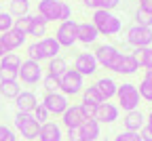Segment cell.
Masks as SVG:
<instances>
[{"instance_id":"obj_1","label":"cell","mask_w":152,"mask_h":141,"mask_svg":"<svg viewBox=\"0 0 152 141\" xmlns=\"http://www.w3.org/2000/svg\"><path fill=\"white\" fill-rule=\"evenodd\" d=\"M38 15H40L45 21H68L72 19V9L68 2L61 0H40L38 2Z\"/></svg>"},{"instance_id":"obj_2","label":"cell","mask_w":152,"mask_h":141,"mask_svg":"<svg viewBox=\"0 0 152 141\" xmlns=\"http://www.w3.org/2000/svg\"><path fill=\"white\" fill-rule=\"evenodd\" d=\"M91 23L95 25V30H97L99 36H116L123 30V21H121V19L112 11H102V9L93 11Z\"/></svg>"},{"instance_id":"obj_3","label":"cell","mask_w":152,"mask_h":141,"mask_svg":"<svg viewBox=\"0 0 152 141\" xmlns=\"http://www.w3.org/2000/svg\"><path fill=\"white\" fill-rule=\"evenodd\" d=\"M93 55H95V59H97L99 68L112 70V72H116V68L121 63V57H123L118 47H114V44H97L95 51H93Z\"/></svg>"},{"instance_id":"obj_4","label":"cell","mask_w":152,"mask_h":141,"mask_svg":"<svg viewBox=\"0 0 152 141\" xmlns=\"http://www.w3.org/2000/svg\"><path fill=\"white\" fill-rule=\"evenodd\" d=\"M116 99H118V110H123L125 114L127 112H133V110H140V93H137V86L131 84V82H125V84H118L116 89Z\"/></svg>"},{"instance_id":"obj_5","label":"cell","mask_w":152,"mask_h":141,"mask_svg":"<svg viewBox=\"0 0 152 141\" xmlns=\"http://www.w3.org/2000/svg\"><path fill=\"white\" fill-rule=\"evenodd\" d=\"M38 131H40V124L32 114H15V133L21 135L23 141L38 139Z\"/></svg>"},{"instance_id":"obj_6","label":"cell","mask_w":152,"mask_h":141,"mask_svg":"<svg viewBox=\"0 0 152 141\" xmlns=\"http://www.w3.org/2000/svg\"><path fill=\"white\" fill-rule=\"evenodd\" d=\"M85 89V78L76 72V70H68L61 78H59V93L66 97H74V95H80Z\"/></svg>"},{"instance_id":"obj_7","label":"cell","mask_w":152,"mask_h":141,"mask_svg":"<svg viewBox=\"0 0 152 141\" xmlns=\"http://www.w3.org/2000/svg\"><path fill=\"white\" fill-rule=\"evenodd\" d=\"M125 42L131 44L133 49H148L152 47V28H142L137 23H133L127 34H125Z\"/></svg>"},{"instance_id":"obj_8","label":"cell","mask_w":152,"mask_h":141,"mask_svg":"<svg viewBox=\"0 0 152 141\" xmlns=\"http://www.w3.org/2000/svg\"><path fill=\"white\" fill-rule=\"evenodd\" d=\"M76 28H78V23L74 21V19H68V21H61L59 25H57L55 30V40L59 42L61 49H72L78 40H76Z\"/></svg>"},{"instance_id":"obj_9","label":"cell","mask_w":152,"mask_h":141,"mask_svg":"<svg viewBox=\"0 0 152 141\" xmlns=\"http://www.w3.org/2000/svg\"><path fill=\"white\" fill-rule=\"evenodd\" d=\"M45 72H42V65L36 63V61H30V59H26V61H21V65H19V72H17V78H21L23 84H38L42 80Z\"/></svg>"},{"instance_id":"obj_10","label":"cell","mask_w":152,"mask_h":141,"mask_svg":"<svg viewBox=\"0 0 152 141\" xmlns=\"http://www.w3.org/2000/svg\"><path fill=\"white\" fill-rule=\"evenodd\" d=\"M72 70H76L83 78H87V76H95V74H97L99 65H97V59H95L93 53L83 51V53H78L74 57V68Z\"/></svg>"},{"instance_id":"obj_11","label":"cell","mask_w":152,"mask_h":141,"mask_svg":"<svg viewBox=\"0 0 152 141\" xmlns=\"http://www.w3.org/2000/svg\"><path fill=\"white\" fill-rule=\"evenodd\" d=\"M45 105V110L51 114V116H59L70 108V101H68V97L61 95V93H51V95H45V99L40 101Z\"/></svg>"},{"instance_id":"obj_12","label":"cell","mask_w":152,"mask_h":141,"mask_svg":"<svg viewBox=\"0 0 152 141\" xmlns=\"http://www.w3.org/2000/svg\"><path fill=\"white\" fill-rule=\"evenodd\" d=\"M118 105L116 103H110V101H104L99 103L97 108H95V120H97L99 124H112V122H116L118 120Z\"/></svg>"},{"instance_id":"obj_13","label":"cell","mask_w":152,"mask_h":141,"mask_svg":"<svg viewBox=\"0 0 152 141\" xmlns=\"http://www.w3.org/2000/svg\"><path fill=\"white\" fill-rule=\"evenodd\" d=\"M26 40H28V36L21 34V32H17V30H9L4 34H0V42H2L7 53H15L17 49H21L26 44Z\"/></svg>"},{"instance_id":"obj_14","label":"cell","mask_w":152,"mask_h":141,"mask_svg":"<svg viewBox=\"0 0 152 141\" xmlns=\"http://www.w3.org/2000/svg\"><path fill=\"white\" fill-rule=\"evenodd\" d=\"M13 101H15V108H17L19 114H32L34 108L38 105V99H36V95L32 91H21Z\"/></svg>"},{"instance_id":"obj_15","label":"cell","mask_w":152,"mask_h":141,"mask_svg":"<svg viewBox=\"0 0 152 141\" xmlns=\"http://www.w3.org/2000/svg\"><path fill=\"white\" fill-rule=\"evenodd\" d=\"M123 126H125V131L140 133V131L146 126V114H144L142 110L127 112V114H125V118H123Z\"/></svg>"},{"instance_id":"obj_16","label":"cell","mask_w":152,"mask_h":141,"mask_svg":"<svg viewBox=\"0 0 152 141\" xmlns=\"http://www.w3.org/2000/svg\"><path fill=\"white\" fill-rule=\"evenodd\" d=\"M97 38H99V34H97V30H95V25L91 23V21H83V23H78V28H76V40H78L80 44H95L97 42Z\"/></svg>"},{"instance_id":"obj_17","label":"cell","mask_w":152,"mask_h":141,"mask_svg":"<svg viewBox=\"0 0 152 141\" xmlns=\"http://www.w3.org/2000/svg\"><path fill=\"white\" fill-rule=\"evenodd\" d=\"M93 86L99 91V95H102L104 101H110V99L116 97V89H118V84H116V80L110 78V76H102V78H97Z\"/></svg>"},{"instance_id":"obj_18","label":"cell","mask_w":152,"mask_h":141,"mask_svg":"<svg viewBox=\"0 0 152 141\" xmlns=\"http://www.w3.org/2000/svg\"><path fill=\"white\" fill-rule=\"evenodd\" d=\"M64 139V131L61 126L49 120V122L40 124V131H38V141H61Z\"/></svg>"},{"instance_id":"obj_19","label":"cell","mask_w":152,"mask_h":141,"mask_svg":"<svg viewBox=\"0 0 152 141\" xmlns=\"http://www.w3.org/2000/svg\"><path fill=\"white\" fill-rule=\"evenodd\" d=\"M83 120H87V118L83 116V110H80L78 103H76V105H70V108L61 114V124H64L66 129L80 126V124H83Z\"/></svg>"},{"instance_id":"obj_20","label":"cell","mask_w":152,"mask_h":141,"mask_svg":"<svg viewBox=\"0 0 152 141\" xmlns=\"http://www.w3.org/2000/svg\"><path fill=\"white\" fill-rule=\"evenodd\" d=\"M38 47H40V53L45 57V61H51V59L59 57V53H61L59 42H57L53 36H45L42 40H38Z\"/></svg>"},{"instance_id":"obj_21","label":"cell","mask_w":152,"mask_h":141,"mask_svg":"<svg viewBox=\"0 0 152 141\" xmlns=\"http://www.w3.org/2000/svg\"><path fill=\"white\" fill-rule=\"evenodd\" d=\"M78 129H80L83 141H97V137L102 135V124H99L95 118H87V120H83V124H80Z\"/></svg>"},{"instance_id":"obj_22","label":"cell","mask_w":152,"mask_h":141,"mask_svg":"<svg viewBox=\"0 0 152 141\" xmlns=\"http://www.w3.org/2000/svg\"><path fill=\"white\" fill-rule=\"evenodd\" d=\"M137 70H140V65H137V61H135V57H133L131 53H123L121 63H118V68H116V72H114V74H125V76H131V74H135Z\"/></svg>"},{"instance_id":"obj_23","label":"cell","mask_w":152,"mask_h":141,"mask_svg":"<svg viewBox=\"0 0 152 141\" xmlns=\"http://www.w3.org/2000/svg\"><path fill=\"white\" fill-rule=\"evenodd\" d=\"M21 93L19 80H0V97L2 99H15Z\"/></svg>"},{"instance_id":"obj_24","label":"cell","mask_w":152,"mask_h":141,"mask_svg":"<svg viewBox=\"0 0 152 141\" xmlns=\"http://www.w3.org/2000/svg\"><path fill=\"white\" fill-rule=\"evenodd\" d=\"M68 70H70V68H68V61H66L64 57H55V59H51L49 65H47V74H49V76H55V78H61Z\"/></svg>"},{"instance_id":"obj_25","label":"cell","mask_w":152,"mask_h":141,"mask_svg":"<svg viewBox=\"0 0 152 141\" xmlns=\"http://www.w3.org/2000/svg\"><path fill=\"white\" fill-rule=\"evenodd\" d=\"M131 55L135 57V61H137L140 68H144V70L152 68V49H150V47H148V49H133Z\"/></svg>"},{"instance_id":"obj_26","label":"cell","mask_w":152,"mask_h":141,"mask_svg":"<svg viewBox=\"0 0 152 141\" xmlns=\"http://www.w3.org/2000/svg\"><path fill=\"white\" fill-rule=\"evenodd\" d=\"M28 36H34L36 40H42L47 36V21L40 17V15H34L32 19V28H30V34Z\"/></svg>"},{"instance_id":"obj_27","label":"cell","mask_w":152,"mask_h":141,"mask_svg":"<svg viewBox=\"0 0 152 141\" xmlns=\"http://www.w3.org/2000/svg\"><path fill=\"white\" fill-rule=\"evenodd\" d=\"M80 97H83V101H80V103H91V105H99V103H104V99H102L99 91L95 89L93 84L85 86L83 93H80Z\"/></svg>"},{"instance_id":"obj_28","label":"cell","mask_w":152,"mask_h":141,"mask_svg":"<svg viewBox=\"0 0 152 141\" xmlns=\"http://www.w3.org/2000/svg\"><path fill=\"white\" fill-rule=\"evenodd\" d=\"M9 13L17 19V17H23L30 15V0H9Z\"/></svg>"},{"instance_id":"obj_29","label":"cell","mask_w":152,"mask_h":141,"mask_svg":"<svg viewBox=\"0 0 152 141\" xmlns=\"http://www.w3.org/2000/svg\"><path fill=\"white\" fill-rule=\"evenodd\" d=\"M19 65H21V57L17 53H7L2 59H0V68H4V70L19 72Z\"/></svg>"},{"instance_id":"obj_30","label":"cell","mask_w":152,"mask_h":141,"mask_svg":"<svg viewBox=\"0 0 152 141\" xmlns=\"http://www.w3.org/2000/svg\"><path fill=\"white\" fill-rule=\"evenodd\" d=\"M32 19H34V15H23V17H17L15 19V23H13V30H17V32H21V34H30V28H32Z\"/></svg>"},{"instance_id":"obj_31","label":"cell","mask_w":152,"mask_h":141,"mask_svg":"<svg viewBox=\"0 0 152 141\" xmlns=\"http://www.w3.org/2000/svg\"><path fill=\"white\" fill-rule=\"evenodd\" d=\"M135 23L142 25V28H152V11L140 7L137 13H135Z\"/></svg>"},{"instance_id":"obj_32","label":"cell","mask_w":152,"mask_h":141,"mask_svg":"<svg viewBox=\"0 0 152 141\" xmlns=\"http://www.w3.org/2000/svg\"><path fill=\"white\" fill-rule=\"evenodd\" d=\"M26 53H28V59H30V61H36V63H42V61H45V57H42V53H40V47H38V40H36V42H30V44L26 47Z\"/></svg>"},{"instance_id":"obj_33","label":"cell","mask_w":152,"mask_h":141,"mask_svg":"<svg viewBox=\"0 0 152 141\" xmlns=\"http://www.w3.org/2000/svg\"><path fill=\"white\" fill-rule=\"evenodd\" d=\"M40 82H42V86H45L47 95H51V93H59V78H55V76H49V74H45Z\"/></svg>"},{"instance_id":"obj_34","label":"cell","mask_w":152,"mask_h":141,"mask_svg":"<svg viewBox=\"0 0 152 141\" xmlns=\"http://www.w3.org/2000/svg\"><path fill=\"white\" fill-rule=\"evenodd\" d=\"M137 93H140V99L152 103V80L142 78V82H140V86H137Z\"/></svg>"},{"instance_id":"obj_35","label":"cell","mask_w":152,"mask_h":141,"mask_svg":"<svg viewBox=\"0 0 152 141\" xmlns=\"http://www.w3.org/2000/svg\"><path fill=\"white\" fill-rule=\"evenodd\" d=\"M32 116L38 120V124H45V122H49V120H51V114L45 110V105L42 103H38L36 108H34V112H32Z\"/></svg>"},{"instance_id":"obj_36","label":"cell","mask_w":152,"mask_h":141,"mask_svg":"<svg viewBox=\"0 0 152 141\" xmlns=\"http://www.w3.org/2000/svg\"><path fill=\"white\" fill-rule=\"evenodd\" d=\"M13 23H15V17L11 13H0V34L13 30Z\"/></svg>"},{"instance_id":"obj_37","label":"cell","mask_w":152,"mask_h":141,"mask_svg":"<svg viewBox=\"0 0 152 141\" xmlns=\"http://www.w3.org/2000/svg\"><path fill=\"white\" fill-rule=\"evenodd\" d=\"M0 141H19L15 129L7 126V124H0Z\"/></svg>"},{"instance_id":"obj_38","label":"cell","mask_w":152,"mask_h":141,"mask_svg":"<svg viewBox=\"0 0 152 141\" xmlns=\"http://www.w3.org/2000/svg\"><path fill=\"white\" fill-rule=\"evenodd\" d=\"M114 141H142L140 133H131V131H121L116 137H114Z\"/></svg>"},{"instance_id":"obj_39","label":"cell","mask_w":152,"mask_h":141,"mask_svg":"<svg viewBox=\"0 0 152 141\" xmlns=\"http://www.w3.org/2000/svg\"><path fill=\"white\" fill-rule=\"evenodd\" d=\"M121 4V0H97V9L102 11H112Z\"/></svg>"},{"instance_id":"obj_40","label":"cell","mask_w":152,"mask_h":141,"mask_svg":"<svg viewBox=\"0 0 152 141\" xmlns=\"http://www.w3.org/2000/svg\"><path fill=\"white\" fill-rule=\"evenodd\" d=\"M68 141H83V135H80V129L74 126V129H66V135H64Z\"/></svg>"},{"instance_id":"obj_41","label":"cell","mask_w":152,"mask_h":141,"mask_svg":"<svg viewBox=\"0 0 152 141\" xmlns=\"http://www.w3.org/2000/svg\"><path fill=\"white\" fill-rule=\"evenodd\" d=\"M78 105H80L85 118H95V108L97 105H91V103H78Z\"/></svg>"},{"instance_id":"obj_42","label":"cell","mask_w":152,"mask_h":141,"mask_svg":"<svg viewBox=\"0 0 152 141\" xmlns=\"http://www.w3.org/2000/svg\"><path fill=\"white\" fill-rule=\"evenodd\" d=\"M0 80H19V78H17V72L0 68Z\"/></svg>"},{"instance_id":"obj_43","label":"cell","mask_w":152,"mask_h":141,"mask_svg":"<svg viewBox=\"0 0 152 141\" xmlns=\"http://www.w3.org/2000/svg\"><path fill=\"white\" fill-rule=\"evenodd\" d=\"M140 137H142V141H152V131H150L148 126H144V129L140 131Z\"/></svg>"},{"instance_id":"obj_44","label":"cell","mask_w":152,"mask_h":141,"mask_svg":"<svg viewBox=\"0 0 152 141\" xmlns=\"http://www.w3.org/2000/svg\"><path fill=\"white\" fill-rule=\"evenodd\" d=\"M83 4L91 11H97V0H83Z\"/></svg>"},{"instance_id":"obj_45","label":"cell","mask_w":152,"mask_h":141,"mask_svg":"<svg viewBox=\"0 0 152 141\" xmlns=\"http://www.w3.org/2000/svg\"><path fill=\"white\" fill-rule=\"evenodd\" d=\"M140 7H142V9H148V11H152V0H140Z\"/></svg>"},{"instance_id":"obj_46","label":"cell","mask_w":152,"mask_h":141,"mask_svg":"<svg viewBox=\"0 0 152 141\" xmlns=\"http://www.w3.org/2000/svg\"><path fill=\"white\" fill-rule=\"evenodd\" d=\"M146 126H148V129L152 131V110H150V112L146 114Z\"/></svg>"},{"instance_id":"obj_47","label":"cell","mask_w":152,"mask_h":141,"mask_svg":"<svg viewBox=\"0 0 152 141\" xmlns=\"http://www.w3.org/2000/svg\"><path fill=\"white\" fill-rule=\"evenodd\" d=\"M144 78H148V80H152V68H148V70H144Z\"/></svg>"},{"instance_id":"obj_48","label":"cell","mask_w":152,"mask_h":141,"mask_svg":"<svg viewBox=\"0 0 152 141\" xmlns=\"http://www.w3.org/2000/svg\"><path fill=\"white\" fill-rule=\"evenodd\" d=\"M4 55H7V51H4V47H2V42H0V59H2Z\"/></svg>"},{"instance_id":"obj_49","label":"cell","mask_w":152,"mask_h":141,"mask_svg":"<svg viewBox=\"0 0 152 141\" xmlns=\"http://www.w3.org/2000/svg\"><path fill=\"white\" fill-rule=\"evenodd\" d=\"M0 110H2V97H0Z\"/></svg>"},{"instance_id":"obj_50","label":"cell","mask_w":152,"mask_h":141,"mask_svg":"<svg viewBox=\"0 0 152 141\" xmlns=\"http://www.w3.org/2000/svg\"><path fill=\"white\" fill-rule=\"evenodd\" d=\"M102 141H108V139H102Z\"/></svg>"},{"instance_id":"obj_51","label":"cell","mask_w":152,"mask_h":141,"mask_svg":"<svg viewBox=\"0 0 152 141\" xmlns=\"http://www.w3.org/2000/svg\"><path fill=\"white\" fill-rule=\"evenodd\" d=\"M61 2H66V0H61Z\"/></svg>"},{"instance_id":"obj_52","label":"cell","mask_w":152,"mask_h":141,"mask_svg":"<svg viewBox=\"0 0 152 141\" xmlns=\"http://www.w3.org/2000/svg\"><path fill=\"white\" fill-rule=\"evenodd\" d=\"M150 49H152V47H150Z\"/></svg>"}]
</instances>
